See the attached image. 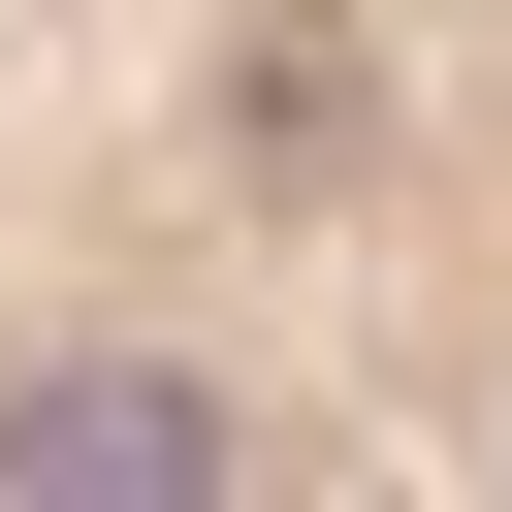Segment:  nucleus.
I'll use <instances>...</instances> for the list:
<instances>
[{
	"mask_svg": "<svg viewBox=\"0 0 512 512\" xmlns=\"http://www.w3.org/2000/svg\"><path fill=\"white\" fill-rule=\"evenodd\" d=\"M384 480H512V0H0V512Z\"/></svg>",
	"mask_w": 512,
	"mask_h": 512,
	"instance_id": "1",
	"label": "nucleus"
}]
</instances>
